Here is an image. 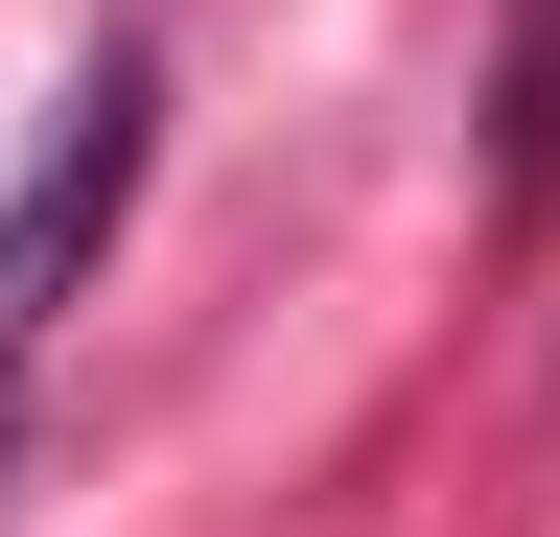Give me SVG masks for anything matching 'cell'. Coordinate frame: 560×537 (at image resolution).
I'll use <instances>...</instances> for the list:
<instances>
[{
    "label": "cell",
    "instance_id": "cell-3",
    "mask_svg": "<svg viewBox=\"0 0 560 537\" xmlns=\"http://www.w3.org/2000/svg\"><path fill=\"white\" fill-rule=\"evenodd\" d=\"M0 444H24V374H0Z\"/></svg>",
    "mask_w": 560,
    "mask_h": 537
},
{
    "label": "cell",
    "instance_id": "cell-1",
    "mask_svg": "<svg viewBox=\"0 0 560 537\" xmlns=\"http://www.w3.org/2000/svg\"><path fill=\"white\" fill-rule=\"evenodd\" d=\"M140 141H164V71H140V47H94V71H70V117H47V164H24V211H0V374L47 351V304L117 257Z\"/></svg>",
    "mask_w": 560,
    "mask_h": 537
},
{
    "label": "cell",
    "instance_id": "cell-2",
    "mask_svg": "<svg viewBox=\"0 0 560 537\" xmlns=\"http://www.w3.org/2000/svg\"><path fill=\"white\" fill-rule=\"evenodd\" d=\"M490 187H514V211H560V0L514 24V117H490Z\"/></svg>",
    "mask_w": 560,
    "mask_h": 537
}]
</instances>
